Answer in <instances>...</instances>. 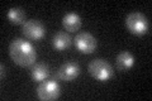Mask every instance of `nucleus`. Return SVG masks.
<instances>
[{
	"mask_svg": "<svg viewBox=\"0 0 152 101\" xmlns=\"http://www.w3.org/2000/svg\"><path fill=\"white\" fill-rule=\"evenodd\" d=\"M9 54L14 63L20 67H29L34 65L37 60V52L34 47L22 38H17L10 43Z\"/></svg>",
	"mask_w": 152,
	"mask_h": 101,
	"instance_id": "nucleus-1",
	"label": "nucleus"
},
{
	"mask_svg": "<svg viewBox=\"0 0 152 101\" xmlns=\"http://www.w3.org/2000/svg\"><path fill=\"white\" fill-rule=\"evenodd\" d=\"M88 71L95 80L100 81V82H107L114 76V70L110 66V63H108L105 60L102 58L90 62L88 66Z\"/></svg>",
	"mask_w": 152,
	"mask_h": 101,
	"instance_id": "nucleus-2",
	"label": "nucleus"
},
{
	"mask_svg": "<svg viewBox=\"0 0 152 101\" xmlns=\"http://www.w3.org/2000/svg\"><path fill=\"white\" fill-rule=\"evenodd\" d=\"M126 27L134 36H145L148 33V19L142 13H131L126 18Z\"/></svg>",
	"mask_w": 152,
	"mask_h": 101,
	"instance_id": "nucleus-3",
	"label": "nucleus"
},
{
	"mask_svg": "<svg viewBox=\"0 0 152 101\" xmlns=\"http://www.w3.org/2000/svg\"><path fill=\"white\" fill-rule=\"evenodd\" d=\"M61 95L60 85L55 80L42 81L37 87V96L42 101H53L57 100Z\"/></svg>",
	"mask_w": 152,
	"mask_h": 101,
	"instance_id": "nucleus-4",
	"label": "nucleus"
},
{
	"mask_svg": "<svg viewBox=\"0 0 152 101\" xmlns=\"http://www.w3.org/2000/svg\"><path fill=\"white\" fill-rule=\"evenodd\" d=\"M22 33L27 39L37 42L43 39V37L46 36V27L43 23L37 20V19H31V20H27L23 24Z\"/></svg>",
	"mask_w": 152,
	"mask_h": 101,
	"instance_id": "nucleus-5",
	"label": "nucleus"
},
{
	"mask_svg": "<svg viewBox=\"0 0 152 101\" xmlns=\"http://www.w3.org/2000/svg\"><path fill=\"white\" fill-rule=\"evenodd\" d=\"M75 46H76V49H77L80 53L91 54L96 49L98 42H96V38L93 34H90L88 32H81L75 38Z\"/></svg>",
	"mask_w": 152,
	"mask_h": 101,
	"instance_id": "nucleus-6",
	"label": "nucleus"
},
{
	"mask_svg": "<svg viewBox=\"0 0 152 101\" xmlns=\"http://www.w3.org/2000/svg\"><path fill=\"white\" fill-rule=\"evenodd\" d=\"M80 75V67L75 62H66L57 71V78L66 81V82H71L75 78H77Z\"/></svg>",
	"mask_w": 152,
	"mask_h": 101,
	"instance_id": "nucleus-7",
	"label": "nucleus"
},
{
	"mask_svg": "<svg viewBox=\"0 0 152 101\" xmlns=\"http://www.w3.org/2000/svg\"><path fill=\"white\" fill-rule=\"evenodd\" d=\"M134 56H133L131 52L128 51H123L119 54L117 56L115 62H117V67L119 71H128L131 70L133 66H134Z\"/></svg>",
	"mask_w": 152,
	"mask_h": 101,
	"instance_id": "nucleus-8",
	"label": "nucleus"
},
{
	"mask_svg": "<svg viewBox=\"0 0 152 101\" xmlns=\"http://www.w3.org/2000/svg\"><path fill=\"white\" fill-rule=\"evenodd\" d=\"M71 37L66 32H57L52 38V46L56 51H65L71 46Z\"/></svg>",
	"mask_w": 152,
	"mask_h": 101,
	"instance_id": "nucleus-9",
	"label": "nucleus"
},
{
	"mask_svg": "<svg viewBox=\"0 0 152 101\" xmlns=\"http://www.w3.org/2000/svg\"><path fill=\"white\" fill-rule=\"evenodd\" d=\"M62 25L66 31L69 32H76L81 27V18L76 13H69L62 18Z\"/></svg>",
	"mask_w": 152,
	"mask_h": 101,
	"instance_id": "nucleus-10",
	"label": "nucleus"
},
{
	"mask_svg": "<svg viewBox=\"0 0 152 101\" xmlns=\"http://www.w3.org/2000/svg\"><path fill=\"white\" fill-rule=\"evenodd\" d=\"M48 75H50V68L46 63H37L33 66L31 71L32 80L36 81V82H42V81L47 80Z\"/></svg>",
	"mask_w": 152,
	"mask_h": 101,
	"instance_id": "nucleus-11",
	"label": "nucleus"
},
{
	"mask_svg": "<svg viewBox=\"0 0 152 101\" xmlns=\"http://www.w3.org/2000/svg\"><path fill=\"white\" fill-rule=\"evenodd\" d=\"M7 18L12 24H24L26 23V13L22 8H12L7 13Z\"/></svg>",
	"mask_w": 152,
	"mask_h": 101,
	"instance_id": "nucleus-12",
	"label": "nucleus"
}]
</instances>
